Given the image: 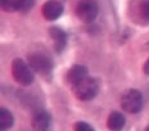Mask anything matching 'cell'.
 <instances>
[{"label":"cell","mask_w":149,"mask_h":131,"mask_svg":"<svg viewBox=\"0 0 149 131\" xmlns=\"http://www.w3.org/2000/svg\"><path fill=\"white\" fill-rule=\"evenodd\" d=\"M72 91L76 95V98L80 100H90L98 94L99 86L97 81L88 76L84 80L79 81L77 84L72 85Z\"/></svg>","instance_id":"obj_1"},{"label":"cell","mask_w":149,"mask_h":131,"mask_svg":"<svg viewBox=\"0 0 149 131\" xmlns=\"http://www.w3.org/2000/svg\"><path fill=\"white\" fill-rule=\"evenodd\" d=\"M138 17L143 21V23H149V0H141L136 5Z\"/></svg>","instance_id":"obj_11"},{"label":"cell","mask_w":149,"mask_h":131,"mask_svg":"<svg viewBox=\"0 0 149 131\" xmlns=\"http://www.w3.org/2000/svg\"><path fill=\"white\" fill-rule=\"evenodd\" d=\"M32 127L35 131H52V117L44 111L37 112L33 114Z\"/></svg>","instance_id":"obj_7"},{"label":"cell","mask_w":149,"mask_h":131,"mask_svg":"<svg viewBox=\"0 0 149 131\" xmlns=\"http://www.w3.org/2000/svg\"><path fill=\"white\" fill-rule=\"evenodd\" d=\"M23 0H0L1 8L5 12H14V10H21Z\"/></svg>","instance_id":"obj_13"},{"label":"cell","mask_w":149,"mask_h":131,"mask_svg":"<svg viewBox=\"0 0 149 131\" xmlns=\"http://www.w3.org/2000/svg\"><path fill=\"white\" fill-rule=\"evenodd\" d=\"M145 131H149V126L147 127V129H145Z\"/></svg>","instance_id":"obj_17"},{"label":"cell","mask_w":149,"mask_h":131,"mask_svg":"<svg viewBox=\"0 0 149 131\" xmlns=\"http://www.w3.org/2000/svg\"><path fill=\"white\" fill-rule=\"evenodd\" d=\"M85 77H88V70L84 66H74L67 73V80L71 85H74L79 81L84 80Z\"/></svg>","instance_id":"obj_8"},{"label":"cell","mask_w":149,"mask_h":131,"mask_svg":"<svg viewBox=\"0 0 149 131\" xmlns=\"http://www.w3.org/2000/svg\"><path fill=\"white\" fill-rule=\"evenodd\" d=\"M12 73L17 82L21 85H31L33 82V73L32 68L29 64H26L22 59H14L12 63Z\"/></svg>","instance_id":"obj_2"},{"label":"cell","mask_w":149,"mask_h":131,"mask_svg":"<svg viewBox=\"0 0 149 131\" xmlns=\"http://www.w3.org/2000/svg\"><path fill=\"white\" fill-rule=\"evenodd\" d=\"M74 130L76 131H94V129L86 122H77L76 126H74Z\"/></svg>","instance_id":"obj_14"},{"label":"cell","mask_w":149,"mask_h":131,"mask_svg":"<svg viewBox=\"0 0 149 131\" xmlns=\"http://www.w3.org/2000/svg\"><path fill=\"white\" fill-rule=\"evenodd\" d=\"M33 3H35V0H23V1H22V7H21V10L27 12L29 9H31V7L33 5Z\"/></svg>","instance_id":"obj_15"},{"label":"cell","mask_w":149,"mask_h":131,"mask_svg":"<svg viewBox=\"0 0 149 131\" xmlns=\"http://www.w3.org/2000/svg\"><path fill=\"white\" fill-rule=\"evenodd\" d=\"M42 15L46 21H54L63 13V5L58 0H48L42 5Z\"/></svg>","instance_id":"obj_6"},{"label":"cell","mask_w":149,"mask_h":131,"mask_svg":"<svg viewBox=\"0 0 149 131\" xmlns=\"http://www.w3.org/2000/svg\"><path fill=\"white\" fill-rule=\"evenodd\" d=\"M99 13V7L95 0H81L76 7V14L82 22L91 23Z\"/></svg>","instance_id":"obj_3"},{"label":"cell","mask_w":149,"mask_h":131,"mask_svg":"<svg viewBox=\"0 0 149 131\" xmlns=\"http://www.w3.org/2000/svg\"><path fill=\"white\" fill-rule=\"evenodd\" d=\"M123 111L129 112V113H138L143 108V96L140 91L135 89L127 90L125 94L122 95V100H121Z\"/></svg>","instance_id":"obj_4"},{"label":"cell","mask_w":149,"mask_h":131,"mask_svg":"<svg viewBox=\"0 0 149 131\" xmlns=\"http://www.w3.org/2000/svg\"><path fill=\"white\" fill-rule=\"evenodd\" d=\"M125 117L121 112H112L108 117L107 125L111 131H121L125 126Z\"/></svg>","instance_id":"obj_10"},{"label":"cell","mask_w":149,"mask_h":131,"mask_svg":"<svg viewBox=\"0 0 149 131\" xmlns=\"http://www.w3.org/2000/svg\"><path fill=\"white\" fill-rule=\"evenodd\" d=\"M14 118L13 114L5 108H0V127L3 130L4 129H9V127L13 126Z\"/></svg>","instance_id":"obj_12"},{"label":"cell","mask_w":149,"mask_h":131,"mask_svg":"<svg viewBox=\"0 0 149 131\" xmlns=\"http://www.w3.org/2000/svg\"><path fill=\"white\" fill-rule=\"evenodd\" d=\"M49 35L54 40V46H55V49H57V52H61L67 43L66 32H64L63 30L58 29V27H52V29L49 30Z\"/></svg>","instance_id":"obj_9"},{"label":"cell","mask_w":149,"mask_h":131,"mask_svg":"<svg viewBox=\"0 0 149 131\" xmlns=\"http://www.w3.org/2000/svg\"><path fill=\"white\" fill-rule=\"evenodd\" d=\"M143 71H144L147 75H149V59L147 62H145V64H144V67H143Z\"/></svg>","instance_id":"obj_16"},{"label":"cell","mask_w":149,"mask_h":131,"mask_svg":"<svg viewBox=\"0 0 149 131\" xmlns=\"http://www.w3.org/2000/svg\"><path fill=\"white\" fill-rule=\"evenodd\" d=\"M29 64L32 68V71H35L37 73L41 75H48L50 73L53 64L52 61L46 57L45 54L41 53H33V54L29 55Z\"/></svg>","instance_id":"obj_5"}]
</instances>
